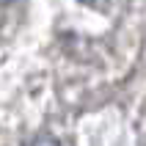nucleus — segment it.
Returning <instances> with one entry per match:
<instances>
[{"instance_id":"7ed1b4c3","label":"nucleus","mask_w":146,"mask_h":146,"mask_svg":"<svg viewBox=\"0 0 146 146\" xmlns=\"http://www.w3.org/2000/svg\"><path fill=\"white\" fill-rule=\"evenodd\" d=\"M80 3H91V0H80Z\"/></svg>"},{"instance_id":"f03ea898","label":"nucleus","mask_w":146,"mask_h":146,"mask_svg":"<svg viewBox=\"0 0 146 146\" xmlns=\"http://www.w3.org/2000/svg\"><path fill=\"white\" fill-rule=\"evenodd\" d=\"M3 3H6V6H8V3H14V0H3Z\"/></svg>"},{"instance_id":"f257e3e1","label":"nucleus","mask_w":146,"mask_h":146,"mask_svg":"<svg viewBox=\"0 0 146 146\" xmlns=\"http://www.w3.org/2000/svg\"><path fill=\"white\" fill-rule=\"evenodd\" d=\"M25 146H64V143H61V141H58L55 135H39V138L28 141Z\"/></svg>"}]
</instances>
